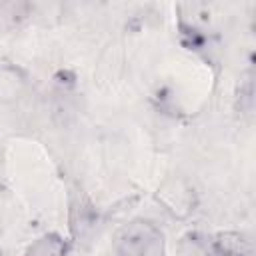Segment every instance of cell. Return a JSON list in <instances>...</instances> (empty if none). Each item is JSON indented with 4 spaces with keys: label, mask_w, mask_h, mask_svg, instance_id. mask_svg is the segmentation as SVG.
Here are the masks:
<instances>
[{
    "label": "cell",
    "mask_w": 256,
    "mask_h": 256,
    "mask_svg": "<svg viewBox=\"0 0 256 256\" xmlns=\"http://www.w3.org/2000/svg\"><path fill=\"white\" fill-rule=\"evenodd\" d=\"M116 256H166L164 232L150 220H132L116 236Z\"/></svg>",
    "instance_id": "6da1fadb"
},
{
    "label": "cell",
    "mask_w": 256,
    "mask_h": 256,
    "mask_svg": "<svg viewBox=\"0 0 256 256\" xmlns=\"http://www.w3.org/2000/svg\"><path fill=\"white\" fill-rule=\"evenodd\" d=\"M28 78L24 70L12 64H2L0 66V104H12L22 98L26 92Z\"/></svg>",
    "instance_id": "7a4b0ae2"
},
{
    "label": "cell",
    "mask_w": 256,
    "mask_h": 256,
    "mask_svg": "<svg viewBox=\"0 0 256 256\" xmlns=\"http://www.w3.org/2000/svg\"><path fill=\"white\" fill-rule=\"evenodd\" d=\"M210 256H254V248L240 232H220L210 240Z\"/></svg>",
    "instance_id": "3957f363"
},
{
    "label": "cell",
    "mask_w": 256,
    "mask_h": 256,
    "mask_svg": "<svg viewBox=\"0 0 256 256\" xmlns=\"http://www.w3.org/2000/svg\"><path fill=\"white\" fill-rule=\"evenodd\" d=\"M66 254H68V244L56 232L42 234L26 250V256H66Z\"/></svg>",
    "instance_id": "277c9868"
},
{
    "label": "cell",
    "mask_w": 256,
    "mask_h": 256,
    "mask_svg": "<svg viewBox=\"0 0 256 256\" xmlns=\"http://www.w3.org/2000/svg\"><path fill=\"white\" fill-rule=\"evenodd\" d=\"M176 256H210V242L198 232H188L178 240Z\"/></svg>",
    "instance_id": "5b68a950"
},
{
    "label": "cell",
    "mask_w": 256,
    "mask_h": 256,
    "mask_svg": "<svg viewBox=\"0 0 256 256\" xmlns=\"http://www.w3.org/2000/svg\"><path fill=\"white\" fill-rule=\"evenodd\" d=\"M30 12V4L24 2H2L0 4V26L4 28H12L16 24H20V20H24Z\"/></svg>",
    "instance_id": "8992f818"
}]
</instances>
